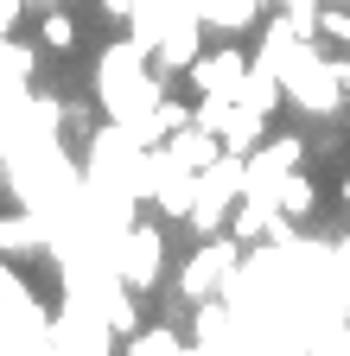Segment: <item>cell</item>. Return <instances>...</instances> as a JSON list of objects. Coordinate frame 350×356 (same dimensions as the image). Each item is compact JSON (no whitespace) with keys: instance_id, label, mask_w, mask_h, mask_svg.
<instances>
[{"instance_id":"obj_17","label":"cell","mask_w":350,"mask_h":356,"mask_svg":"<svg viewBox=\"0 0 350 356\" xmlns=\"http://www.w3.org/2000/svg\"><path fill=\"white\" fill-rule=\"evenodd\" d=\"M96 7H102V19L127 26V19H134V7H141V0H96Z\"/></svg>"},{"instance_id":"obj_9","label":"cell","mask_w":350,"mask_h":356,"mask_svg":"<svg viewBox=\"0 0 350 356\" xmlns=\"http://www.w3.org/2000/svg\"><path fill=\"white\" fill-rule=\"evenodd\" d=\"M236 102H242V108H255V115H268V121H274V108L287 102V96H280V76H274L268 64H255V58H248V76H242V89H236Z\"/></svg>"},{"instance_id":"obj_7","label":"cell","mask_w":350,"mask_h":356,"mask_svg":"<svg viewBox=\"0 0 350 356\" xmlns=\"http://www.w3.org/2000/svg\"><path fill=\"white\" fill-rule=\"evenodd\" d=\"M32 248H51V222L32 210L0 216V254H32Z\"/></svg>"},{"instance_id":"obj_19","label":"cell","mask_w":350,"mask_h":356,"mask_svg":"<svg viewBox=\"0 0 350 356\" xmlns=\"http://www.w3.org/2000/svg\"><path fill=\"white\" fill-rule=\"evenodd\" d=\"M331 76H337V89L350 96V58H331Z\"/></svg>"},{"instance_id":"obj_18","label":"cell","mask_w":350,"mask_h":356,"mask_svg":"<svg viewBox=\"0 0 350 356\" xmlns=\"http://www.w3.org/2000/svg\"><path fill=\"white\" fill-rule=\"evenodd\" d=\"M13 19H19V0H0V38L13 32Z\"/></svg>"},{"instance_id":"obj_10","label":"cell","mask_w":350,"mask_h":356,"mask_svg":"<svg viewBox=\"0 0 350 356\" xmlns=\"http://www.w3.org/2000/svg\"><path fill=\"white\" fill-rule=\"evenodd\" d=\"M280 210H274V197H236V210H230V236L242 242V248H255L261 236H268V222H274Z\"/></svg>"},{"instance_id":"obj_14","label":"cell","mask_w":350,"mask_h":356,"mask_svg":"<svg viewBox=\"0 0 350 356\" xmlns=\"http://www.w3.org/2000/svg\"><path fill=\"white\" fill-rule=\"evenodd\" d=\"M319 32L331 44H350V0H325V7H319Z\"/></svg>"},{"instance_id":"obj_8","label":"cell","mask_w":350,"mask_h":356,"mask_svg":"<svg viewBox=\"0 0 350 356\" xmlns=\"http://www.w3.org/2000/svg\"><path fill=\"white\" fill-rule=\"evenodd\" d=\"M191 58H198V19H172L159 32V44H153V64L159 70H185Z\"/></svg>"},{"instance_id":"obj_20","label":"cell","mask_w":350,"mask_h":356,"mask_svg":"<svg viewBox=\"0 0 350 356\" xmlns=\"http://www.w3.org/2000/svg\"><path fill=\"white\" fill-rule=\"evenodd\" d=\"M337 204H344V216H350V178H344V185H337Z\"/></svg>"},{"instance_id":"obj_11","label":"cell","mask_w":350,"mask_h":356,"mask_svg":"<svg viewBox=\"0 0 350 356\" xmlns=\"http://www.w3.org/2000/svg\"><path fill=\"white\" fill-rule=\"evenodd\" d=\"M261 134H268V115H255V108H242V102H230V115H223V127H216V140H223V153H248Z\"/></svg>"},{"instance_id":"obj_12","label":"cell","mask_w":350,"mask_h":356,"mask_svg":"<svg viewBox=\"0 0 350 356\" xmlns=\"http://www.w3.org/2000/svg\"><path fill=\"white\" fill-rule=\"evenodd\" d=\"M274 210H280V216H312V210H319V191H312V178H305L299 165L274 185Z\"/></svg>"},{"instance_id":"obj_2","label":"cell","mask_w":350,"mask_h":356,"mask_svg":"<svg viewBox=\"0 0 350 356\" xmlns=\"http://www.w3.org/2000/svg\"><path fill=\"white\" fill-rule=\"evenodd\" d=\"M109 267L121 274L127 293H153L166 280V236L153 229V222H127V229L115 236V248H109Z\"/></svg>"},{"instance_id":"obj_5","label":"cell","mask_w":350,"mask_h":356,"mask_svg":"<svg viewBox=\"0 0 350 356\" xmlns=\"http://www.w3.org/2000/svg\"><path fill=\"white\" fill-rule=\"evenodd\" d=\"M185 70H191V83H198V96L236 102V89H242V76H248V51H236V44H223V51H198Z\"/></svg>"},{"instance_id":"obj_1","label":"cell","mask_w":350,"mask_h":356,"mask_svg":"<svg viewBox=\"0 0 350 356\" xmlns=\"http://www.w3.org/2000/svg\"><path fill=\"white\" fill-rule=\"evenodd\" d=\"M242 197V153H216L204 172H198V191H191V210L185 222L198 236H216V229H230V210Z\"/></svg>"},{"instance_id":"obj_15","label":"cell","mask_w":350,"mask_h":356,"mask_svg":"<svg viewBox=\"0 0 350 356\" xmlns=\"http://www.w3.org/2000/svg\"><path fill=\"white\" fill-rule=\"evenodd\" d=\"M305 356H350V325H325L312 343H305Z\"/></svg>"},{"instance_id":"obj_3","label":"cell","mask_w":350,"mask_h":356,"mask_svg":"<svg viewBox=\"0 0 350 356\" xmlns=\"http://www.w3.org/2000/svg\"><path fill=\"white\" fill-rule=\"evenodd\" d=\"M236 261H242V242L236 236H223V229H216V236H198V254L179 267V293L198 305V299H216V293H223V280L236 274Z\"/></svg>"},{"instance_id":"obj_13","label":"cell","mask_w":350,"mask_h":356,"mask_svg":"<svg viewBox=\"0 0 350 356\" xmlns=\"http://www.w3.org/2000/svg\"><path fill=\"white\" fill-rule=\"evenodd\" d=\"M38 44H45V51H70L77 44V19L64 7H38Z\"/></svg>"},{"instance_id":"obj_4","label":"cell","mask_w":350,"mask_h":356,"mask_svg":"<svg viewBox=\"0 0 350 356\" xmlns=\"http://www.w3.org/2000/svg\"><path fill=\"white\" fill-rule=\"evenodd\" d=\"M305 159V140H293V134H261V140L242 153V197H274V185Z\"/></svg>"},{"instance_id":"obj_6","label":"cell","mask_w":350,"mask_h":356,"mask_svg":"<svg viewBox=\"0 0 350 356\" xmlns=\"http://www.w3.org/2000/svg\"><path fill=\"white\" fill-rule=\"evenodd\" d=\"M166 153L179 159V165H191V172H204L216 153H223V140H216L210 127H198V121H185V127H172L166 134Z\"/></svg>"},{"instance_id":"obj_16","label":"cell","mask_w":350,"mask_h":356,"mask_svg":"<svg viewBox=\"0 0 350 356\" xmlns=\"http://www.w3.org/2000/svg\"><path fill=\"white\" fill-rule=\"evenodd\" d=\"M331 261H337V305H350V236L331 248Z\"/></svg>"}]
</instances>
